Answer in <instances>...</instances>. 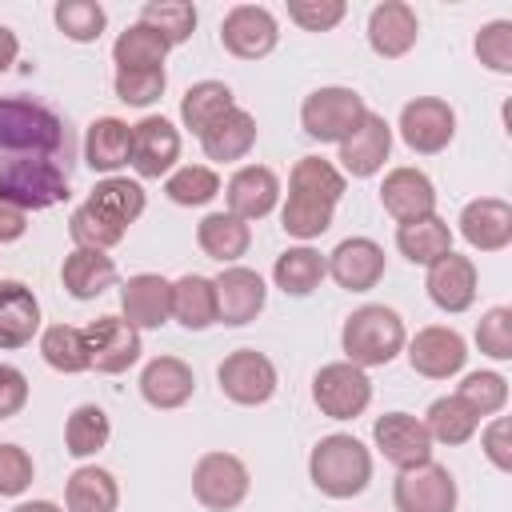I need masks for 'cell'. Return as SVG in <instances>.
Returning <instances> with one entry per match:
<instances>
[{
    "instance_id": "cell-13",
    "label": "cell",
    "mask_w": 512,
    "mask_h": 512,
    "mask_svg": "<svg viewBox=\"0 0 512 512\" xmlns=\"http://www.w3.org/2000/svg\"><path fill=\"white\" fill-rule=\"evenodd\" d=\"M404 348H408L412 372H420V376H428V380H448V376H456V372L464 368V360H468L464 336H460L456 328H444V324L420 328L412 340H404Z\"/></svg>"
},
{
    "instance_id": "cell-27",
    "label": "cell",
    "mask_w": 512,
    "mask_h": 512,
    "mask_svg": "<svg viewBox=\"0 0 512 512\" xmlns=\"http://www.w3.org/2000/svg\"><path fill=\"white\" fill-rule=\"evenodd\" d=\"M132 160V124L120 116H96L84 132V164L92 172H120Z\"/></svg>"
},
{
    "instance_id": "cell-50",
    "label": "cell",
    "mask_w": 512,
    "mask_h": 512,
    "mask_svg": "<svg viewBox=\"0 0 512 512\" xmlns=\"http://www.w3.org/2000/svg\"><path fill=\"white\" fill-rule=\"evenodd\" d=\"M476 348L492 360H512V308L496 304L476 324Z\"/></svg>"
},
{
    "instance_id": "cell-38",
    "label": "cell",
    "mask_w": 512,
    "mask_h": 512,
    "mask_svg": "<svg viewBox=\"0 0 512 512\" xmlns=\"http://www.w3.org/2000/svg\"><path fill=\"white\" fill-rule=\"evenodd\" d=\"M164 56H168V44L148 28V24H128L116 44H112V60H116V72H140V68H164Z\"/></svg>"
},
{
    "instance_id": "cell-36",
    "label": "cell",
    "mask_w": 512,
    "mask_h": 512,
    "mask_svg": "<svg viewBox=\"0 0 512 512\" xmlns=\"http://www.w3.org/2000/svg\"><path fill=\"white\" fill-rule=\"evenodd\" d=\"M324 276H328V264H324V256H320L316 248H308V244L280 252L276 264H272V280H276V288H280L284 296H308V292L320 288Z\"/></svg>"
},
{
    "instance_id": "cell-44",
    "label": "cell",
    "mask_w": 512,
    "mask_h": 512,
    "mask_svg": "<svg viewBox=\"0 0 512 512\" xmlns=\"http://www.w3.org/2000/svg\"><path fill=\"white\" fill-rule=\"evenodd\" d=\"M140 24H148L168 48H176V44H184V40L192 36V28H196V8L184 4V0H152V4L140 8Z\"/></svg>"
},
{
    "instance_id": "cell-5",
    "label": "cell",
    "mask_w": 512,
    "mask_h": 512,
    "mask_svg": "<svg viewBox=\"0 0 512 512\" xmlns=\"http://www.w3.org/2000/svg\"><path fill=\"white\" fill-rule=\"evenodd\" d=\"M364 112H368V104L360 92L328 84V88H316L304 96L300 128H304V136H312L320 144H344L356 132V124L364 120Z\"/></svg>"
},
{
    "instance_id": "cell-37",
    "label": "cell",
    "mask_w": 512,
    "mask_h": 512,
    "mask_svg": "<svg viewBox=\"0 0 512 512\" xmlns=\"http://www.w3.org/2000/svg\"><path fill=\"white\" fill-rule=\"evenodd\" d=\"M424 428H428L432 444H448V448H456V444H468V440L476 436L480 416H476L460 396H440V400L428 404V412H424Z\"/></svg>"
},
{
    "instance_id": "cell-45",
    "label": "cell",
    "mask_w": 512,
    "mask_h": 512,
    "mask_svg": "<svg viewBox=\"0 0 512 512\" xmlns=\"http://www.w3.org/2000/svg\"><path fill=\"white\" fill-rule=\"evenodd\" d=\"M52 20H56V28H60L68 40L92 44V40H100V32H104V24H108V12H104V4H96V0H60V4L52 8Z\"/></svg>"
},
{
    "instance_id": "cell-43",
    "label": "cell",
    "mask_w": 512,
    "mask_h": 512,
    "mask_svg": "<svg viewBox=\"0 0 512 512\" xmlns=\"http://www.w3.org/2000/svg\"><path fill=\"white\" fill-rule=\"evenodd\" d=\"M288 192H304V196L340 204V196H344V172H340L332 160L300 156L296 168H292V176H288Z\"/></svg>"
},
{
    "instance_id": "cell-14",
    "label": "cell",
    "mask_w": 512,
    "mask_h": 512,
    "mask_svg": "<svg viewBox=\"0 0 512 512\" xmlns=\"http://www.w3.org/2000/svg\"><path fill=\"white\" fill-rule=\"evenodd\" d=\"M372 440L392 468H416V464L432 460V436H428L424 420L412 412H384L372 424Z\"/></svg>"
},
{
    "instance_id": "cell-7",
    "label": "cell",
    "mask_w": 512,
    "mask_h": 512,
    "mask_svg": "<svg viewBox=\"0 0 512 512\" xmlns=\"http://www.w3.org/2000/svg\"><path fill=\"white\" fill-rule=\"evenodd\" d=\"M312 400L328 420H356L372 404V380L364 368L336 360L312 376Z\"/></svg>"
},
{
    "instance_id": "cell-29",
    "label": "cell",
    "mask_w": 512,
    "mask_h": 512,
    "mask_svg": "<svg viewBox=\"0 0 512 512\" xmlns=\"http://www.w3.org/2000/svg\"><path fill=\"white\" fill-rule=\"evenodd\" d=\"M88 208L108 220L112 228L128 232V224H136L144 216V188L128 176H104L92 192H88Z\"/></svg>"
},
{
    "instance_id": "cell-51",
    "label": "cell",
    "mask_w": 512,
    "mask_h": 512,
    "mask_svg": "<svg viewBox=\"0 0 512 512\" xmlns=\"http://www.w3.org/2000/svg\"><path fill=\"white\" fill-rule=\"evenodd\" d=\"M348 4L344 0H292L288 4V20L300 24L304 32H332L344 20Z\"/></svg>"
},
{
    "instance_id": "cell-11",
    "label": "cell",
    "mask_w": 512,
    "mask_h": 512,
    "mask_svg": "<svg viewBox=\"0 0 512 512\" xmlns=\"http://www.w3.org/2000/svg\"><path fill=\"white\" fill-rule=\"evenodd\" d=\"M84 344H88V368H96L104 376L128 372L144 352L140 348V332L124 316H112V312L84 328Z\"/></svg>"
},
{
    "instance_id": "cell-32",
    "label": "cell",
    "mask_w": 512,
    "mask_h": 512,
    "mask_svg": "<svg viewBox=\"0 0 512 512\" xmlns=\"http://www.w3.org/2000/svg\"><path fill=\"white\" fill-rule=\"evenodd\" d=\"M196 244H200L204 256H212V260H220V264L228 268V264H236V260L248 252L252 228H248L244 220H236L232 212H208V216L196 224Z\"/></svg>"
},
{
    "instance_id": "cell-40",
    "label": "cell",
    "mask_w": 512,
    "mask_h": 512,
    "mask_svg": "<svg viewBox=\"0 0 512 512\" xmlns=\"http://www.w3.org/2000/svg\"><path fill=\"white\" fill-rule=\"evenodd\" d=\"M40 356L48 368L64 372V376H76V372H88V344H84V328L76 324H52L40 332Z\"/></svg>"
},
{
    "instance_id": "cell-15",
    "label": "cell",
    "mask_w": 512,
    "mask_h": 512,
    "mask_svg": "<svg viewBox=\"0 0 512 512\" xmlns=\"http://www.w3.org/2000/svg\"><path fill=\"white\" fill-rule=\"evenodd\" d=\"M216 324H228V328H240L248 320H256L264 312V300H268V288L260 280V272L244 268V264H228L216 280Z\"/></svg>"
},
{
    "instance_id": "cell-26",
    "label": "cell",
    "mask_w": 512,
    "mask_h": 512,
    "mask_svg": "<svg viewBox=\"0 0 512 512\" xmlns=\"http://www.w3.org/2000/svg\"><path fill=\"white\" fill-rule=\"evenodd\" d=\"M40 332V300L24 280H0V348H24Z\"/></svg>"
},
{
    "instance_id": "cell-18",
    "label": "cell",
    "mask_w": 512,
    "mask_h": 512,
    "mask_svg": "<svg viewBox=\"0 0 512 512\" xmlns=\"http://www.w3.org/2000/svg\"><path fill=\"white\" fill-rule=\"evenodd\" d=\"M328 276L348 292H368L384 276V248L372 236H348L328 252Z\"/></svg>"
},
{
    "instance_id": "cell-28",
    "label": "cell",
    "mask_w": 512,
    "mask_h": 512,
    "mask_svg": "<svg viewBox=\"0 0 512 512\" xmlns=\"http://www.w3.org/2000/svg\"><path fill=\"white\" fill-rule=\"evenodd\" d=\"M252 144H256V116H252L248 108H240V104H236L232 112H224V116L200 136L204 156L216 160V164L244 160V156L252 152Z\"/></svg>"
},
{
    "instance_id": "cell-57",
    "label": "cell",
    "mask_w": 512,
    "mask_h": 512,
    "mask_svg": "<svg viewBox=\"0 0 512 512\" xmlns=\"http://www.w3.org/2000/svg\"><path fill=\"white\" fill-rule=\"evenodd\" d=\"M12 512H64V508L52 504V500H24V504H16Z\"/></svg>"
},
{
    "instance_id": "cell-23",
    "label": "cell",
    "mask_w": 512,
    "mask_h": 512,
    "mask_svg": "<svg viewBox=\"0 0 512 512\" xmlns=\"http://www.w3.org/2000/svg\"><path fill=\"white\" fill-rule=\"evenodd\" d=\"M380 204L396 224L436 212V188L420 168H392L380 184Z\"/></svg>"
},
{
    "instance_id": "cell-4",
    "label": "cell",
    "mask_w": 512,
    "mask_h": 512,
    "mask_svg": "<svg viewBox=\"0 0 512 512\" xmlns=\"http://www.w3.org/2000/svg\"><path fill=\"white\" fill-rule=\"evenodd\" d=\"M0 200L20 212H44L68 200V168L52 156H8L0 160Z\"/></svg>"
},
{
    "instance_id": "cell-10",
    "label": "cell",
    "mask_w": 512,
    "mask_h": 512,
    "mask_svg": "<svg viewBox=\"0 0 512 512\" xmlns=\"http://www.w3.org/2000/svg\"><path fill=\"white\" fill-rule=\"evenodd\" d=\"M456 136V112L448 100L440 96H416L400 108V140L420 152V156H436L452 144Z\"/></svg>"
},
{
    "instance_id": "cell-52",
    "label": "cell",
    "mask_w": 512,
    "mask_h": 512,
    "mask_svg": "<svg viewBox=\"0 0 512 512\" xmlns=\"http://www.w3.org/2000/svg\"><path fill=\"white\" fill-rule=\"evenodd\" d=\"M36 468H32V456L20 448V444H0V496H20L28 492Z\"/></svg>"
},
{
    "instance_id": "cell-53",
    "label": "cell",
    "mask_w": 512,
    "mask_h": 512,
    "mask_svg": "<svg viewBox=\"0 0 512 512\" xmlns=\"http://www.w3.org/2000/svg\"><path fill=\"white\" fill-rule=\"evenodd\" d=\"M484 456L500 468V472H512V424L508 416H492V424L484 428Z\"/></svg>"
},
{
    "instance_id": "cell-30",
    "label": "cell",
    "mask_w": 512,
    "mask_h": 512,
    "mask_svg": "<svg viewBox=\"0 0 512 512\" xmlns=\"http://www.w3.org/2000/svg\"><path fill=\"white\" fill-rule=\"evenodd\" d=\"M60 280L68 288L72 300H96L104 288L116 284V264L108 252H92V248H72L60 264Z\"/></svg>"
},
{
    "instance_id": "cell-31",
    "label": "cell",
    "mask_w": 512,
    "mask_h": 512,
    "mask_svg": "<svg viewBox=\"0 0 512 512\" xmlns=\"http://www.w3.org/2000/svg\"><path fill=\"white\" fill-rule=\"evenodd\" d=\"M116 504H120V484L108 468L80 464L64 484V508L68 512H116Z\"/></svg>"
},
{
    "instance_id": "cell-41",
    "label": "cell",
    "mask_w": 512,
    "mask_h": 512,
    "mask_svg": "<svg viewBox=\"0 0 512 512\" xmlns=\"http://www.w3.org/2000/svg\"><path fill=\"white\" fill-rule=\"evenodd\" d=\"M332 216H336V204L304 196V192H288V200L280 208V228L296 240H316L332 228Z\"/></svg>"
},
{
    "instance_id": "cell-42",
    "label": "cell",
    "mask_w": 512,
    "mask_h": 512,
    "mask_svg": "<svg viewBox=\"0 0 512 512\" xmlns=\"http://www.w3.org/2000/svg\"><path fill=\"white\" fill-rule=\"evenodd\" d=\"M164 192H168V200L180 204V208H204L208 200L220 196V176H216V168H208V164H180V168L168 172Z\"/></svg>"
},
{
    "instance_id": "cell-33",
    "label": "cell",
    "mask_w": 512,
    "mask_h": 512,
    "mask_svg": "<svg viewBox=\"0 0 512 512\" xmlns=\"http://www.w3.org/2000/svg\"><path fill=\"white\" fill-rule=\"evenodd\" d=\"M396 248H400L404 260L428 268V264H436L440 256L452 252V228L436 212L432 216H420V220H408V224L396 228Z\"/></svg>"
},
{
    "instance_id": "cell-1",
    "label": "cell",
    "mask_w": 512,
    "mask_h": 512,
    "mask_svg": "<svg viewBox=\"0 0 512 512\" xmlns=\"http://www.w3.org/2000/svg\"><path fill=\"white\" fill-rule=\"evenodd\" d=\"M8 156H68L64 120L32 96H0V160Z\"/></svg>"
},
{
    "instance_id": "cell-34",
    "label": "cell",
    "mask_w": 512,
    "mask_h": 512,
    "mask_svg": "<svg viewBox=\"0 0 512 512\" xmlns=\"http://www.w3.org/2000/svg\"><path fill=\"white\" fill-rule=\"evenodd\" d=\"M232 108H236V96H232V88L224 80H200L180 96V120H184V128L192 136H204Z\"/></svg>"
},
{
    "instance_id": "cell-22",
    "label": "cell",
    "mask_w": 512,
    "mask_h": 512,
    "mask_svg": "<svg viewBox=\"0 0 512 512\" xmlns=\"http://www.w3.org/2000/svg\"><path fill=\"white\" fill-rule=\"evenodd\" d=\"M460 236L476 252H500L512 244V204L500 196H480L460 208Z\"/></svg>"
},
{
    "instance_id": "cell-48",
    "label": "cell",
    "mask_w": 512,
    "mask_h": 512,
    "mask_svg": "<svg viewBox=\"0 0 512 512\" xmlns=\"http://www.w3.org/2000/svg\"><path fill=\"white\" fill-rule=\"evenodd\" d=\"M68 236H72L76 248H92V252H108V248H116V244L124 240V232L112 228L108 220H100L88 204H80V208L68 216Z\"/></svg>"
},
{
    "instance_id": "cell-21",
    "label": "cell",
    "mask_w": 512,
    "mask_h": 512,
    "mask_svg": "<svg viewBox=\"0 0 512 512\" xmlns=\"http://www.w3.org/2000/svg\"><path fill=\"white\" fill-rule=\"evenodd\" d=\"M416 36H420V20H416V8L404 4V0H384L368 12V44L376 56L384 60H400L416 48Z\"/></svg>"
},
{
    "instance_id": "cell-19",
    "label": "cell",
    "mask_w": 512,
    "mask_h": 512,
    "mask_svg": "<svg viewBox=\"0 0 512 512\" xmlns=\"http://www.w3.org/2000/svg\"><path fill=\"white\" fill-rule=\"evenodd\" d=\"M392 152V124L380 116V112H364V120L356 124V132L340 144V168L344 176H356V180H368L384 168Z\"/></svg>"
},
{
    "instance_id": "cell-55",
    "label": "cell",
    "mask_w": 512,
    "mask_h": 512,
    "mask_svg": "<svg viewBox=\"0 0 512 512\" xmlns=\"http://www.w3.org/2000/svg\"><path fill=\"white\" fill-rule=\"evenodd\" d=\"M28 232V212H20L16 204L0 200V244H12Z\"/></svg>"
},
{
    "instance_id": "cell-35",
    "label": "cell",
    "mask_w": 512,
    "mask_h": 512,
    "mask_svg": "<svg viewBox=\"0 0 512 512\" xmlns=\"http://www.w3.org/2000/svg\"><path fill=\"white\" fill-rule=\"evenodd\" d=\"M172 320H180L188 332H204L216 324V288L208 276H180L172 284Z\"/></svg>"
},
{
    "instance_id": "cell-25",
    "label": "cell",
    "mask_w": 512,
    "mask_h": 512,
    "mask_svg": "<svg viewBox=\"0 0 512 512\" xmlns=\"http://www.w3.org/2000/svg\"><path fill=\"white\" fill-rule=\"evenodd\" d=\"M192 392H196V376L180 356H156L140 372V396L160 412L184 408L192 400Z\"/></svg>"
},
{
    "instance_id": "cell-56",
    "label": "cell",
    "mask_w": 512,
    "mask_h": 512,
    "mask_svg": "<svg viewBox=\"0 0 512 512\" xmlns=\"http://www.w3.org/2000/svg\"><path fill=\"white\" fill-rule=\"evenodd\" d=\"M16 56H20V40H16L12 28L0 24V72H8V68L16 64Z\"/></svg>"
},
{
    "instance_id": "cell-2",
    "label": "cell",
    "mask_w": 512,
    "mask_h": 512,
    "mask_svg": "<svg viewBox=\"0 0 512 512\" xmlns=\"http://www.w3.org/2000/svg\"><path fill=\"white\" fill-rule=\"evenodd\" d=\"M404 340H408L404 336V320L388 304H364L340 328L344 356L356 368H384V364H392L404 352Z\"/></svg>"
},
{
    "instance_id": "cell-46",
    "label": "cell",
    "mask_w": 512,
    "mask_h": 512,
    "mask_svg": "<svg viewBox=\"0 0 512 512\" xmlns=\"http://www.w3.org/2000/svg\"><path fill=\"white\" fill-rule=\"evenodd\" d=\"M456 396L484 420V416L504 412V404H508V380H504L500 372H468V376L460 380Z\"/></svg>"
},
{
    "instance_id": "cell-16",
    "label": "cell",
    "mask_w": 512,
    "mask_h": 512,
    "mask_svg": "<svg viewBox=\"0 0 512 512\" xmlns=\"http://www.w3.org/2000/svg\"><path fill=\"white\" fill-rule=\"evenodd\" d=\"M180 160V128L164 116H144L140 124H132V168L144 180H160L176 168Z\"/></svg>"
},
{
    "instance_id": "cell-24",
    "label": "cell",
    "mask_w": 512,
    "mask_h": 512,
    "mask_svg": "<svg viewBox=\"0 0 512 512\" xmlns=\"http://www.w3.org/2000/svg\"><path fill=\"white\" fill-rule=\"evenodd\" d=\"M424 288H428V300L440 312H468L472 300H476V264L468 256L448 252L436 264H428Z\"/></svg>"
},
{
    "instance_id": "cell-12",
    "label": "cell",
    "mask_w": 512,
    "mask_h": 512,
    "mask_svg": "<svg viewBox=\"0 0 512 512\" xmlns=\"http://www.w3.org/2000/svg\"><path fill=\"white\" fill-rule=\"evenodd\" d=\"M276 40H280V24L264 4H236L220 20V44L236 60H260L276 48Z\"/></svg>"
},
{
    "instance_id": "cell-49",
    "label": "cell",
    "mask_w": 512,
    "mask_h": 512,
    "mask_svg": "<svg viewBox=\"0 0 512 512\" xmlns=\"http://www.w3.org/2000/svg\"><path fill=\"white\" fill-rule=\"evenodd\" d=\"M476 56L484 68L508 76L512 72V20H488L476 32Z\"/></svg>"
},
{
    "instance_id": "cell-20",
    "label": "cell",
    "mask_w": 512,
    "mask_h": 512,
    "mask_svg": "<svg viewBox=\"0 0 512 512\" xmlns=\"http://www.w3.org/2000/svg\"><path fill=\"white\" fill-rule=\"evenodd\" d=\"M224 200H228V212L244 224L252 220H264L276 204H280V176L264 164H244L232 172L228 188H224Z\"/></svg>"
},
{
    "instance_id": "cell-6",
    "label": "cell",
    "mask_w": 512,
    "mask_h": 512,
    "mask_svg": "<svg viewBox=\"0 0 512 512\" xmlns=\"http://www.w3.org/2000/svg\"><path fill=\"white\" fill-rule=\"evenodd\" d=\"M252 488L248 464L232 452H204L192 468V496L212 512H232Z\"/></svg>"
},
{
    "instance_id": "cell-17",
    "label": "cell",
    "mask_w": 512,
    "mask_h": 512,
    "mask_svg": "<svg viewBox=\"0 0 512 512\" xmlns=\"http://www.w3.org/2000/svg\"><path fill=\"white\" fill-rule=\"evenodd\" d=\"M120 316L144 332V328H164L172 320V280L160 272H136L120 284Z\"/></svg>"
},
{
    "instance_id": "cell-3",
    "label": "cell",
    "mask_w": 512,
    "mask_h": 512,
    "mask_svg": "<svg viewBox=\"0 0 512 512\" xmlns=\"http://www.w3.org/2000/svg\"><path fill=\"white\" fill-rule=\"evenodd\" d=\"M308 476H312V484H316L324 496H332V500H352V496H360V492L368 488V480H372V452H368L356 436L332 432V436H324V440L312 448V456H308Z\"/></svg>"
},
{
    "instance_id": "cell-47",
    "label": "cell",
    "mask_w": 512,
    "mask_h": 512,
    "mask_svg": "<svg viewBox=\"0 0 512 512\" xmlns=\"http://www.w3.org/2000/svg\"><path fill=\"white\" fill-rule=\"evenodd\" d=\"M112 88H116V100L132 104V108H148L164 96L168 88V76L164 68H140V72H116L112 76Z\"/></svg>"
},
{
    "instance_id": "cell-9",
    "label": "cell",
    "mask_w": 512,
    "mask_h": 512,
    "mask_svg": "<svg viewBox=\"0 0 512 512\" xmlns=\"http://www.w3.org/2000/svg\"><path fill=\"white\" fill-rule=\"evenodd\" d=\"M216 380H220V392L232 404L256 408V404H268L272 392H276V364L256 348H236L220 360Z\"/></svg>"
},
{
    "instance_id": "cell-54",
    "label": "cell",
    "mask_w": 512,
    "mask_h": 512,
    "mask_svg": "<svg viewBox=\"0 0 512 512\" xmlns=\"http://www.w3.org/2000/svg\"><path fill=\"white\" fill-rule=\"evenodd\" d=\"M28 404V376L16 364H0V420H12Z\"/></svg>"
},
{
    "instance_id": "cell-8",
    "label": "cell",
    "mask_w": 512,
    "mask_h": 512,
    "mask_svg": "<svg viewBox=\"0 0 512 512\" xmlns=\"http://www.w3.org/2000/svg\"><path fill=\"white\" fill-rule=\"evenodd\" d=\"M392 500H396V512H456L460 492L444 464L424 460L416 468H400L392 484Z\"/></svg>"
},
{
    "instance_id": "cell-39",
    "label": "cell",
    "mask_w": 512,
    "mask_h": 512,
    "mask_svg": "<svg viewBox=\"0 0 512 512\" xmlns=\"http://www.w3.org/2000/svg\"><path fill=\"white\" fill-rule=\"evenodd\" d=\"M112 436V420L100 404H80L72 408L68 424H64V452L76 456V460H88L96 456Z\"/></svg>"
}]
</instances>
